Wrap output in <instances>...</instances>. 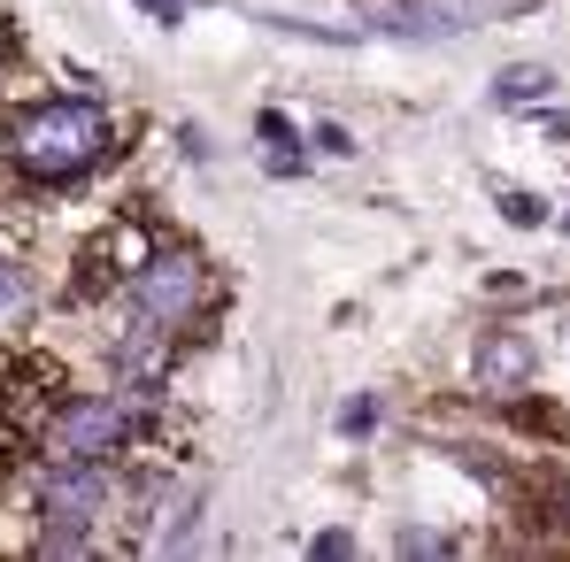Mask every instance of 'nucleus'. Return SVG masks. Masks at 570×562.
I'll return each mask as SVG.
<instances>
[{"mask_svg": "<svg viewBox=\"0 0 570 562\" xmlns=\"http://www.w3.org/2000/svg\"><path fill=\"white\" fill-rule=\"evenodd\" d=\"M124 155V124L100 93H39L0 108V170L23 193H78Z\"/></svg>", "mask_w": 570, "mask_h": 562, "instance_id": "f257e3e1", "label": "nucleus"}, {"mask_svg": "<svg viewBox=\"0 0 570 562\" xmlns=\"http://www.w3.org/2000/svg\"><path fill=\"white\" fill-rule=\"evenodd\" d=\"M131 463L100 455H39L23 477V516H31V555H100L116 548Z\"/></svg>", "mask_w": 570, "mask_h": 562, "instance_id": "f03ea898", "label": "nucleus"}, {"mask_svg": "<svg viewBox=\"0 0 570 562\" xmlns=\"http://www.w3.org/2000/svg\"><path fill=\"white\" fill-rule=\"evenodd\" d=\"M116 308H124V316H147V324H163V332H178L186 347H200L208 324H216V308H224V278H216V263H208L193 239L170 231V239L124 278Z\"/></svg>", "mask_w": 570, "mask_h": 562, "instance_id": "7ed1b4c3", "label": "nucleus"}, {"mask_svg": "<svg viewBox=\"0 0 570 562\" xmlns=\"http://www.w3.org/2000/svg\"><path fill=\"white\" fill-rule=\"evenodd\" d=\"M532 377H540V339H532V324H485L471 339V393L478 401L509 408L517 393H532Z\"/></svg>", "mask_w": 570, "mask_h": 562, "instance_id": "20e7f679", "label": "nucleus"}, {"mask_svg": "<svg viewBox=\"0 0 570 562\" xmlns=\"http://www.w3.org/2000/svg\"><path fill=\"white\" fill-rule=\"evenodd\" d=\"M39 308H55V285H47L39 263H31V247H23V239H8V231H0V332L39 324Z\"/></svg>", "mask_w": 570, "mask_h": 562, "instance_id": "39448f33", "label": "nucleus"}, {"mask_svg": "<svg viewBox=\"0 0 570 562\" xmlns=\"http://www.w3.org/2000/svg\"><path fill=\"white\" fill-rule=\"evenodd\" d=\"M255 139H263V170H271V178H308L316 147H308V131H301L293 116L263 108V116H255Z\"/></svg>", "mask_w": 570, "mask_h": 562, "instance_id": "423d86ee", "label": "nucleus"}, {"mask_svg": "<svg viewBox=\"0 0 570 562\" xmlns=\"http://www.w3.org/2000/svg\"><path fill=\"white\" fill-rule=\"evenodd\" d=\"M485 100H493V108H524V116H532V108H548V100H556V70H548V62H509V70H493Z\"/></svg>", "mask_w": 570, "mask_h": 562, "instance_id": "0eeeda50", "label": "nucleus"}, {"mask_svg": "<svg viewBox=\"0 0 570 562\" xmlns=\"http://www.w3.org/2000/svg\"><path fill=\"white\" fill-rule=\"evenodd\" d=\"M493 208H501L509 231H548V224H556V216H548V193H532V186H501Z\"/></svg>", "mask_w": 570, "mask_h": 562, "instance_id": "6e6552de", "label": "nucleus"}, {"mask_svg": "<svg viewBox=\"0 0 570 562\" xmlns=\"http://www.w3.org/2000/svg\"><path fill=\"white\" fill-rule=\"evenodd\" d=\"M463 548H471V540H455V532H440V524H416V516L393 532V555H463Z\"/></svg>", "mask_w": 570, "mask_h": 562, "instance_id": "1a4fd4ad", "label": "nucleus"}, {"mask_svg": "<svg viewBox=\"0 0 570 562\" xmlns=\"http://www.w3.org/2000/svg\"><path fill=\"white\" fill-rule=\"evenodd\" d=\"M308 147H316L324 162H355V155H363V139H355V124H340V116H324V124H308Z\"/></svg>", "mask_w": 570, "mask_h": 562, "instance_id": "9d476101", "label": "nucleus"}, {"mask_svg": "<svg viewBox=\"0 0 570 562\" xmlns=\"http://www.w3.org/2000/svg\"><path fill=\"white\" fill-rule=\"evenodd\" d=\"M371 432H379V393L340 401V440H371Z\"/></svg>", "mask_w": 570, "mask_h": 562, "instance_id": "9b49d317", "label": "nucleus"}, {"mask_svg": "<svg viewBox=\"0 0 570 562\" xmlns=\"http://www.w3.org/2000/svg\"><path fill=\"white\" fill-rule=\"evenodd\" d=\"M308 555H316V562H340V555H355V532H340V524H332V532H316V540H308Z\"/></svg>", "mask_w": 570, "mask_h": 562, "instance_id": "f8f14e48", "label": "nucleus"}, {"mask_svg": "<svg viewBox=\"0 0 570 562\" xmlns=\"http://www.w3.org/2000/svg\"><path fill=\"white\" fill-rule=\"evenodd\" d=\"M139 8H147V16H155L163 31H178V23H186V16L200 8V0H139Z\"/></svg>", "mask_w": 570, "mask_h": 562, "instance_id": "ddd939ff", "label": "nucleus"}, {"mask_svg": "<svg viewBox=\"0 0 570 562\" xmlns=\"http://www.w3.org/2000/svg\"><path fill=\"white\" fill-rule=\"evenodd\" d=\"M178 155H186V162H208L216 147H208V131H200V124H178Z\"/></svg>", "mask_w": 570, "mask_h": 562, "instance_id": "4468645a", "label": "nucleus"}, {"mask_svg": "<svg viewBox=\"0 0 570 562\" xmlns=\"http://www.w3.org/2000/svg\"><path fill=\"white\" fill-rule=\"evenodd\" d=\"M556 231H563V239H570V216H563V224H556Z\"/></svg>", "mask_w": 570, "mask_h": 562, "instance_id": "2eb2a0df", "label": "nucleus"}]
</instances>
